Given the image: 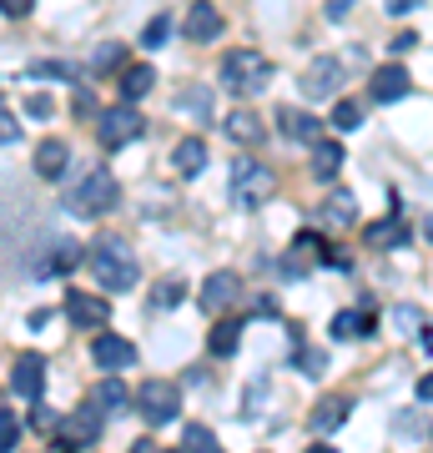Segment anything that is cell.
I'll list each match as a JSON object with an SVG mask.
<instances>
[{
	"mask_svg": "<svg viewBox=\"0 0 433 453\" xmlns=\"http://www.w3.org/2000/svg\"><path fill=\"white\" fill-rule=\"evenodd\" d=\"M86 262H91V273H97V282L106 292H127V288H136V277H142L131 242L116 237V232H101L97 242H91V257Z\"/></svg>",
	"mask_w": 433,
	"mask_h": 453,
	"instance_id": "obj_1",
	"label": "cell"
},
{
	"mask_svg": "<svg viewBox=\"0 0 433 453\" xmlns=\"http://www.w3.org/2000/svg\"><path fill=\"white\" fill-rule=\"evenodd\" d=\"M222 81L232 96H257V91H267L273 81V61L267 56H257V50H227L222 56Z\"/></svg>",
	"mask_w": 433,
	"mask_h": 453,
	"instance_id": "obj_2",
	"label": "cell"
},
{
	"mask_svg": "<svg viewBox=\"0 0 433 453\" xmlns=\"http://www.w3.org/2000/svg\"><path fill=\"white\" fill-rule=\"evenodd\" d=\"M116 202H121V187H116L112 172H86V177L66 192V207L76 211V217H106Z\"/></svg>",
	"mask_w": 433,
	"mask_h": 453,
	"instance_id": "obj_3",
	"label": "cell"
},
{
	"mask_svg": "<svg viewBox=\"0 0 433 453\" xmlns=\"http://www.w3.org/2000/svg\"><path fill=\"white\" fill-rule=\"evenodd\" d=\"M267 196H273V172L262 162H252V157H242V162L232 166V207L257 211Z\"/></svg>",
	"mask_w": 433,
	"mask_h": 453,
	"instance_id": "obj_4",
	"label": "cell"
},
{
	"mask_svg": "<svg viewBox=\"0 0 433 453\" xmlns=\"http://www.w3.org/2000/svg\"><path fill=\"white\" fill-rule=\"evenodd\" d=\"M136 408H142V418L151 423V428H161V423H177L182 388L172 383V378H146L142 393H136Z\"/></svg>",
	"mask_w": 433,
	"mask_h": 453,
	"instance_id": "obj_5",
	"label": "cell"
},
{
	"mask_svg": "<svg viewBox=\"0 0 433 453\" xmlns=\"http://www.w3.org/2000/svg\"><path fill=\"white\" fill-rule=\"evenodd\" d=\"M142 131H146V116L136 111L131 101H121V106H112V111L97 121V142L106 146V151H121V146H131Z\"/></svg>",
	"mask_w": 433,
	"mask_h": 453,
	"instance_id": "obj_6",
	"label": "cell"
},
{
	"mask_svg": "<svg viewBox=\"0 0 433 453\" xmlns=\"http://www.w3.org/2000/svg\"><path fill=\"white\" fill-rule=\"evenodd\" d=\"M343 81H348V61L343 56H313L303 71V96L307 101H328L343 91Z\"/></svg>",
	"mask_w": 433,
	"mask_h": 453,
	"instance_id": "obj_7",
	"label": "cell"
},
{
	"mask_svg": "<svg viewBox=\"0 0 433 453\" xmlns=\"http://www.w3.org/2000/svg\"><path fill=\"white\" fill-rule=\"evenodd\" d=\"M11 393L26 398V403H41V393H46V357L41 353H20L16 368H11Z\"/></svg>",
	"mask_w": 433,
	"mask_h": 453,
	"instance_id": "obj_8",
	"label": "cell"
},
{
	"mask_svg": "<svg viewBox=\"0 0 433 453\" xmlns=\"http://www.w3.org/2000/svg\"><path fill=\"white\" fill-rule=\"evenodd\" d=\"M408 91H414V76H408V65H398V61L378 65V71L368 76V96L383 101V106H388V101H403Z\"/></svg>",
	"mask_w": 433,
	"mask_h": 453,
	"instance_id": "obj_9",
	"label": "cell"
},
{
	"mask_svg": "<svg viewBox=\"0 0 433 453\" xmlns=\"http://www.w3.org/2000/svg\"><path fill=\"white\" fill-rule=\"evenodd\" d=\"M66 318L91 333V327H106L112 303H106V297H97V292H66Z\"/></svg>",
	"mask_w": 433,
	"mask_h": 453,
	"instance_id": "obj_10",
	"label": "cell"
},
{
	"mask_svg": "<svg viewBox=\"0 0 433 453\" xmlns=\"http://www.w3.org/2000/svg\"><path fill=\"white\" fill-rule=\"evenodd\" d=\"M348 413H353V398H348V393H328V398H318V408L307 413V428L328 438L348 423Z\"/></svg>",
	"mask_w": 433,
	"mask_h": 453,
	"instance_id": "obj_11",
	"label": "cell"
},
{
	"mask_svg": "<svg viewBox=\"0 0 433 453\" xmlns=\"http://www.w3.org/2000/svg\"><path fill=\"white\" fill-rule=\"evenodd\" d=\"M237 297H242V277L237 273H212L207 282H202V308L207 312H227V308H237Z\"/></svg>",
	"mask_w": 433,
	"mask_h": 453,
	"instance_id": "obj_12",
	"label": "cell"
},
{
	"mask_svg": "<svg viewBox=\"0 0 433 453\" xmlns=\"http://www.w3.org/2000/svg\"><path fill=\"white\" fill-rule=\"evenodd\" d=\"M222 11H217V5H212V0H197V5H187V20H182V31H187V41H202V46H207V41H217V35H222Z\"/></svg>",
	"mask_w": 433,
	"mask_h": 453,
	"instance_id": "obj_13",
	"label": "cell"
},
{
	"mask_svg": "<svg viewBox=\"0 0 433 453\" xmlns=\"http://www.w3.org/2000/svg\"><path fill=\"white\" fill-rule=\"evenodd\" d=\"M277 131L282 136H292V142H318L322 136V121L313 111H303V106H277Z\"/></svg>",
	"mask_w": 433,
	"mask_h": 453,
	"instance_id": "obj_14",
	"label": "cell"
},
{
	"mask_svg": "<svg viewBox=\"0 0 433 453\" xmlns=\"http://www.w3.org/2000/svg\"><path fill=\"white\" fill-rule=\"evenodd\" d=\"M91 357H97V368L116 372V368H131V363H136V348H131L127 338H116V333H101V338L91 342Z\"/></svg>",
	"mask_w": 433,
	"mask_h": 453,
	"instance_id": "obj_15",
	"label": "cell"
},
{
	"mask_svg": "<svg viewBox=\"0 0 433 453\" xmlns=\"http://www.w3.org/2000/svg\"><path fill=\"white\" fill-rule=\"evenodd\" d=\"M66 162H71V146H66V136H46V142L35 146V177L61 181L66 177Z\"/></svg>",
	"mask_w": 433,
	"mask_h": 453,
	"instance_id": "obj_16",
	"label": "cell"
},
{
	"mask_svg": "<svg viewBox=\"0 0 433 453\" xmlns=\"http://www.w3.org/2000/svg\"><path fill=\"white\" fill-rule=\"evenodd\" d=\"M307 151H313V177H318V181H333L337 172H343V157H348L337 136H318Z\"/></svg>",
	"mask_w": 433,
	"mask_h": 453,
	"instance_id": "obj_17",
	"label": "cell"
},
{
	"mask_svg": "<svg viewBox=\"0 0 433 453\" xmlns=\"http://www.w3.org/2000/svg\"><path fill=\"white\" fill-rule=\"evenodd\" d=\"M318 217H322V226H328V232H343V226L358 222V202H353L348 192H333V196L318 207Z\"/></svg>",
	"mask_w": 433,
	"mask_h": 453,
	"instance_id": "obj_18",
	"label": "cell"
},
{
	"mask_svg": "<svg viewBox=\"0 0 433 453\" xmlns=\"http://www.w3.org/2000/svg\"><path fill=\"white\" fill-rule=\"evenodd\" d=\"M227 136L237 146H257L262 136H267V127H262V116L257 111H232L227 116Z\"/></svg>",
	"mask_w": 433,
	"mask_h": 453,
	"instance_id": "obj_19",
	"label": "cell"
},
{
	"mask_svg": "<svg viewBox=\"0 0 433 453\" xmlns=\"http://www.w3.org/2000/svg\"><path fill=\"white\" fill-rule=\"evenodd\" d=\"M151 86H157V71H151L146 61H136V65H121V96H127L131 106H136V101H142L146 91H151Z\"/></svg>",
	"mask_w": 433,
	"mask_h": 453,
	"instance_id": "obj_20",
	"label": "cell"
},
{
	"mask_svg": "<svg viewBox=\"0 0 433 453\" xmlns=\"http://www.w3.org/2000/svg\"><path fill=\"white\" fill-rule=\"evenodd\" d=\"M86 408H91L97 418H101V413H121V408H127V388H121L116 378H106V383H97V388H91Z\"/></svg>",
	"mask_w": 433,
	"mask_h": 453,
	"instance_id": "obj_21",
	"label": "cell"
},
{
	"mask_svg": "<svg viewBox=\"0 0 433 453\" xmlns=\"http://www.w3.org/2000/svg\"><path fill=\"white\" fill-rule=\"evenodd\" d=\"M237 342H242V318H227V323L212 327L207 353H212V357H232V353H237Z\"/></svg>",
	"mask_w": 433,
	"mask_h": 453,
	"instance_id": "obj_22",
	"label": "cell"
},
{
	"mask_svg": "<svg viewBox=\"0 0 433 453\" xmlns=\"http://www.w3.org/2000/svg\"><path fill=\"white\" fill-rule=\"evenodd\" d=\"M97 434H101V418L91 413V408H81V413H71V418L61 423V438H66V443H91Z\"/></svg>",
	"mask_w": 433,
	"mask_h": 453,
	"instance_id": "obj_23",
	"label": "cell"
},
{
	"mask_svg": "<svg viewBox=\"0 0 433 453\" xmlns=\"http://www.w3.org/2000/svg\"><path fill=\"white\" fill-rule=\"evenodd\" d=\"M363 237H368V247H378V252H383V247H403V242H408V226H403L398 217H388V222H373Z\"/></svg>",
	"mask_w": 433,
	"mask_h": 453,
	"instance_id": "obj_24",
	"label": "cell"
},
{
	"mask_svg": "<svg viewBox=\"0 0 433 453\" xmlns=\"http://www.w3.org/2000/svg\"><path fill=\"white\" fill-rule=\"evenodd\" d=\"M172 162H177V172H182V177H197V172L207 166V146L197 142V136H187V142H182L177 151H172Z\"/></svg>",
	"mask_w": 433,
	"mask_h": 453,
	"instance_id": "obj_25",
	"label": "cell"
},
{
	"mask_svg": "<svg viewBox=\"0 0 433 453\" xmlns=\"http://www.w3.org/2000/svg\"><path fill=\"white\" fill-rule=\"evenodd\" d=\"M177 111H187L192 121H207V116H212V91H207V86H187L182 101H177Z\"/></svg>",
	"mask_w": 433,
	"mask_h": 453,
	"instance_id": "obj_26",
	"label": "cell"
},
{
	"mask_svg": "<svg viewBox=\"0 0 433 453\" xmlns=\"http://www.w3.org/2000/svg\"><path fill=\"white\" fill-rule=\"evenodd\" d=\"M81 242H71V237H66V242H56L50 247V262L46 267H41V273H71V267H81Z\"/></svg>",
	"mask_w": 433,
	"mask_h": 453,
	"instance_id": "obj_27",
	"label": "cell"
},
{
	"mask_svg": "<svg viewBox=\"0 0 433 453\" xmlns=\"http://www.w3.org/2000/svg\"><path fill=\"white\" fill-rule=\"evenodd\" d=\"M182 449H187V453H222V443H217V434H212L207 423H187Z\"/></svg>",
	"mask_w": 433,
	"mask_h": 453,
	"instance_id": "obj_28",
	"label": "cell"
},
{
	"mask_svg": "<svg viewBox=\"0 0 433 453\" xmlns=\"http://www.w3.org/2000/svg\"><path fill=\"white\" fill-rule=\"evenodd\" d=\"M182 297H187V282H182V277H161L157 288H151V308H177Z\"/></svg>",
	"mask_w": 433,
	"mask_h": 453,
	"instance_id": "obj_29",
	"label": "cell"
},
{
	"mask_svg": "<svg viewBox=\"0 0 433 453\" xmlns=\"http://www.w3.org/2000/svg\"><path fill=\"white\" fill-rule=\"evenodd\" d=\"M358 333H373V312H337L333 318V338H358Z\"/></svg>",
	"mask_w": 433,
	"mask_h": 453,
	"instance_id": "obj_30",
	"label": "cell"
},
{
	"mask_svg": "<svg viewBox=\"0 0 433 453\" xmlns=\"http://www.w3.org/2000/svg\"><path fill=\"white\" fill-rule=\"evenodd\" d=\"M121 65H127V50L116 46V41H106V46L91 50V71H97V76H106V71H121Z\"/></svg>",
	"mask_w": 433,
	"mask_h": 453,
	"instance_id": "obj_31",
	"label": "cell"
},
{
	"mask_svg": "<svg viewBox=\"0 0 433 453\" xmlns=\"http://www.w3.org/2000/svg\"><path fill=\"white\" fill-rule=\"evenodd\" d=\"M31 76H35V81H71V76H76V65H66V61H35Z\"/></svg>",
	"mask_w": 433,
	"mask_h": 453,
	"instance_id": "obj_32",
	"label": "cell"
},
{
	"mask_svg": "<svg viewBox=\"0 0 433 453\" xmlns=\"http://www.w3.org/2000/svg\"><path fill=\"white\" fill-rule=\"evenodd\" d=\"M333 127H337V131L363 127V106H358V101H337V106H333Z\"/></svg>",
	"mask_w": 433,
	"mask_h": 453,
	"instance_id": "obj_33",
	"label": "cell"
},
{
	"mask_svg": "<svg viewBox=\"0 0 433 453\" xmlns=\"http://www.w3.org/2000/svg\"><path fill=\"white\" fill-rule=\"evenodd\" d=\"M16 443H20V418L0 413V453H16Z\"/></svg>",
	"mask_w": 433,
	"mask_h": 453,
	"instance_id": "obj_34",
	"label": "cell"
},
{
	"mask_svg": "<svg viewBox=\"0 0 433 453\" xmlns=\"http://www.w3.org/2000/svg\"><path fill=\"white\" fill-rule=\"evenodd\" d=\"M292 363H298L303 372H322V368H328V353H322V348H298Z\"/></svg>",
	"mask_w": 433,
	"mask_h": 453,
	"instance_id": "obj_35",
	"label": "cell"
},
{
	"mask_svg": "<svg viewBox=\"0 0 433 453\" xmlns=\"http://www.w3.org/2000/svg\"><path fill=\"white\" fill-rule=\"evenodd\" d=\"M166 35H172V20H166V16H157V20H151V26L142 31V46H161Z\"/></svg>",
	"mask_w": 433,
	"mask_h": 453,
	"instance_id": "obj_36",
	"label": "cell"
},
{
	"mask_svg": "<svg viewBox=\"0 0 433 453\" xmlns=\"http://www.w3.org/2000/svg\"><path fill=\"white\" fill-rule=\"evenodd\" d=\"M35 11V0H0V16H11V20H26Z\"/></svg>",
	"mask_w": 433,
	"mask_h": 453,
	"instance_id": "obj_37",
	"label": "cell"
},
{
	"mask_svg": "<svg viewBox=\"0 0 433 453\" xmlns=\"http://www.w3.org/2000/svg\"><path fill=\"white\" fill-rule=\"evenodd\" d=\"M16 136H20V121L11 111H0V146H11Z\"/></svg>",
	"mask_w": 433,
	"mask_h": 453,
	"instance_id": "obj_38",
	"label": "cell"
},
{
	"mask_svg": "<svg viewBox=\"0 0 433 453\" xmlns=\"http://www.w3.org/2000/svg\"><path fill=\"white\" fill-rule=\"evenodd\" d=\"M26 111L46 121V116H56V101H50V96H31V101H26Z\"/></svg>",
	"mask_w": 433,
	"mask_h": 453,
	"instance_id": "obj_39",
	"label": "cell"
},
{
	"mask_svg": "<svg viewBox=\"0 0 433 453\" xmlns=\"http://www.w3.org/2000/svg\"><path fill=\"white\" fill-rule=\"evenodd\" d=\"M348 11H353V0H328V20H348Z\"/></svg>",
	"mask_w": 433,
	"mask_h": 453,
	"instance_id": "obj_40",
	"label": "cell"
},
{
	"mask_svg": "<svg viewBox=\"0 0 433 453\" xmlns=\"http://www.w3.org/2000/svg\"><path fill=\"white\" fill-rule=\"evenodd\" d=\"M31 408H35V413H31L35 428H50V423H56V413H50V408H41V403H31Z\"/></svg>",
	"mask_w": 433,
	"mask_h": 453,
	"instance_id": "obj_41",
	"label": "cell"
},
{
	"mask_svg": "<svg viewBox=\"0 0 433 453\" xmlns=\"http://www.w3.org/2000/svg\"><path fill=\"white\" fill-rule=\"evenodd\" d=\"M414 5H418V0H388V16H408Z\"/></svg>",
	"mask_w": 433,
	"mask_h": 453,
	"instance_id": "obj_42",
	"label": "cell"
},
{
	"mask_svg": "<svg viewBox=\"0 0 433 453\" xmlns=\"http://www.w3.org/2000/svg\"><path fill=\"white\" fill-rule=\"evenodd\" d=\"M418 398H423V403H433V372H429V378H418Z\"/></svg>",
	"mask_w": 433,
	"mask_h": 453,
	"instance_id": "obj_43",
	"label": "cell"
},
{
	"mask_svg": "<svg viewBox=\"0 0 433 453\" xmlns=\"http://www.w3.org/2000/svg\"><path fill=\"white\" fill-rule=\"evenodd\" d=\"M131 453H161V449L151 443V438H136V443H131Z\"/></svg>",
	"mask_w": 433,
	"mask_h": 453,
	"instance_id": "obj_44",
	"label": "cell"
},
{
	"mask_svg": "<svg viewBox=\"0 0 433 453\" xmlns=\"http://www.w3.org/2000/svg\"><path fill=\"white\" fill-rule=\"evenodd\" d=\"M418 342H423V353H433V327H423V333H418Z\"/></svg>",
	"mask_w": 433,
	"mask_h": 453,
	"instance_id": "obj_45",
	"label": "cell"
},
{
	"mask_svg": "<svg viewBox=\"0 0 433 453\" xmlns=\"http://www.w3.org/2000/svg\"><path fill=\"white\" fill-rule=\"evenodd\" d=\"M423 237H429V242H433V217H429V222H423Z\"/></svg>",
	"mask_w": 433,
	"mask_h": 453,
	"instance_id": "obj_46",
	"label": "cell"
},
{
	"mask_svg": "<svg viewBox=\"0 0 433 453\" xmlns=\"http://www.w3.org/2000/svg\"><path fill=\"white\" fill-rule=\"evenodd\" d=\"M307 453H333V449H328V443H318V449H307Z\"/></svg>",
	"mask_w": 433,
	"mask_h": 453,
	"instance_id": "obj_47",
	"label": "cell"
},
{
	"mask_svg": "<svg viewBox=\"0 0 433 453\" xmlns=\"http://www.w3.org/2000/svg\"><path fill=\"white\" fill-rule=\"evenodd\" d=\"M172 453H187V449H172Z\"/></svg>",
	"mask_w": 433,
	"mask_h": 453,
	"instance_id": "obj_48",
	"label": "cell"
}]
</instances>
